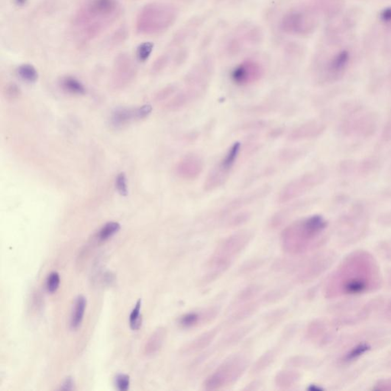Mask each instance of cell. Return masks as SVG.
<instances>
[{"mask_svg": "<svg viewBox=\"0 0 391 391\" xmlns=\"http://www.w3.org/2000/svg\"><path fill=\"white\" fill-rule=\"evenodd\" d=\"M380 281L379 267L375 258L367 252H356L347 257L330 277L325 297L364 294L378 288Z\"/></svg>", "mask_w": 391, "mask_h": 391, "instance_id": "obj_1", "label": "cell"}, {"mask_svg": "<svg viewBox=\"0 0 391 391\" xmlns=\"http://www.w3.org/2000/svg\"><path fill=\"white\" fill-rule=\"evenodd\" d=\"M121 13L118 0H86L74 14L71 32L78 43H89L110 29Z\"/></svg>", "mask_w": 391, "mask_h": 391, "instance_id": "obj_2", "label": "cell"}, {"mask_svg": "<svg viewBox=\"0 0 391 391\" xmlns=\"http://www.w3.org/2000/svg\"><path fill=\"white\" fill-rule=\"evenodd\" d=\"M326 227V221L319 215L295 221L282 232V249L291 255H301L315 249L320 244L319 238Z\"/></svg>", "mask_w": 391, "mask_h": 391, "instance_id": "obj_3", "label": "cell"}, {"mask_svg": "<svg viewBox=\"0 0 391 391\" xmlns=\"http://www.w3.org/2000/svg\"><path fill=\"white\" fill-rule=\"evenodd\" d=\"M253 238V233L242 230L222 240L210 257L202 284L207 285L222 275L233 264L237 256L246 249Z\"/></svg>", "mask_w": 391, "mask_h": 391, "instance_id": "obj_4", "label": "cell"}, {"mask_svg": "<svg viewBox=\"0 0 391 391\" xmlns=\"http://www.w3.org/2000/svg\"><path fill=\"white\" fill-rule=\"evenodd\" d=\"M178 16V10L169 3H149L141 8L137 15L135 28L142 35H156L166 32Z\"/></svg>", "mask_w": 391, "mask_h": 391, "instance_id": "obj_5", "label": "cell"}, {"mask_svg": "<svg viewBox=\"0 0 391 391\" xmlns=\"http://www.w3.org/2000/svg\"><path fill=\"white\" fill-rule=\"evenodd\" d=\"M249 359L242 354H235L225 360L205 379L203 387L207 390H216L235 384L247 370Z\"/></svg>", "mask_w": 391, "mask_h": 391, "instance_id": "obj_6", "label": "cell"}, {"mask_svg": "<svg viewBox=\"0 0 391 391\" xmlns=\"http://www.w3.org/2000/svg\"><path fill=\"white\" fill-rule=\"evenodd\" d=\"M241 144L235 142L227 151V153L210 171L204 183L205 191H213L222 187L230 177L235 162L239 155Z\"/></svg>", "mask_w": 391, "mask_h": 391, "instance_id": "obj_7", "label": "cell"}, {"mask_svg": "<svg viewBox=\"0 0 391 391\" xmlns=\"http://www.w3.org/2000/svg\"><path fill=\"white\" fill-rule=\"evenodd\" d=\"M322 180V174L319 172H311L303 174L290 181L283 187L278 196L280 203H286L306 194L314 188Z\"/></svg>", "mask_w": 391, "mask_h": 391, "instance_id": "obj_8", "label": "cell"}, {"mask_svg": "<svg viewBox=\"0 0 391 391\" xmlns=\"http://www.w3.org/2000/svg\"><path fill=\"white\" fill-rule=\"evenodd\" d=\"M137 75V66L133 59L127 54L117 56L113 65L111 84L115 90L127 87Z\"/></svg>", "mask_w": 391, "mask_h": 391, "instance_id": "obj_9", "label": "cell"}, {"mask_svg": "<svg viewBox=\"0 0 391 391\" xmlns=\"http://www.w3.org/2000/svg\"><path fill=\"white\" fill-rule=\"evenodd\" d=\"M315 20L306 11H291L283 17L281 28L291 35H306L313 30Z\"/></svg>", "mask_w": 391, "mask_h": 391, "instance_id": "obj_10", "label": "cell"}, {"mask_svg": "<svg viewBox=\"0 0 391 391\" xmlns=\"http://www.w3.org/2000/svg\"><path fill=\"white\" fill-rule=\"evenodd\" d=\"M333 262V256L330 254L319 253L310 258L300 269L296 277L300 283H307L317 278L328 269Z\"/></svg>", "mask_w": 391, "mask_h": 391, "instance_id": "obj_11", "label": "cell"}, {"mask_svg": "<svg viewBox=\"0 0 391 391\" xmlns=\"http://www.w3.org/2000/svg\"><path fill=\"white\" fill-rule=\"evenodd\" d=\"M264 74V69L258 62L246 60L240 64L232 72V79L238 86H249L259 80Z\"/></svg>", "mask_w": 391, "mask_h": 391, "instance_id": "obj_12", "label": "cell"}, {"mask_svg": "<svg viewBox=\"0 0 391 391\" xmlns=\"http://www.w3.org/2000/svg\"><path fill=\"white\" fill-rule=\"evenodd\" d=\"M203 167V160L201 157L196 154H189L182 157L177 163L176 174L183 180H194L200 175Z\"/></svg>", "mask_w": 391, "mask_h": 391, "instance_id": "obj_13", "label": "cell"}, {"mask_svg": "<svg viewBox=\"0 0 391 391\" xmlns=\"http://www.w3.org/2000/svg\"><path fill=\"white\" fill-rule=\"evenodd\" d=\"M219 308L218 306H212L207 308L201 312L188 313L183 315L179 319L180 326L185 328H193L201 324H205L211 322L216 319L219 313Z\"/></svg>", "mask_w": 391, "mask_h": 391, "instance_id": "obj_14", "label": "cell"}, {"mask_svg": "<svg viewBox=\"0 0 391 391\" xmlns=\"http://www.w3.org/2000/svg\"><path fill=\"white\" fill-rule=\"evenodd\" d=\"M219 331V328H215L199 335L194 340L190 342V343L185 347L183 352L185 354L191 355V354L196 353V352L205 349L211 345L212 342L216 339Z\"/></svg>", "mask_w": 391, "mask_h": 391, "instance_id": "obj_15", "label": "cell"}, {"mask_svg": "<svg viewBox=\"0 0 391 391\" xmlns=\"http://www.w3.org/2000/svg\"><path fill=\"white\" fill-rule=\"evenodd\" d=\"M323 130V126L316 121H311L306 124L301 125L292 131L289 135V138L292 141L313 138L320 134Z\"/></svg>", "mask_w": 391, "mask_h": 391, "instance_id": "obj_16", "label": "cell"}, {"mask_svg": "<svg viewBox=\"0 0 391 391\" xmlns=\"http://www.w3.org/2000/svg\"><path fill=\"white\" fill-rule=\"evenodd\" d=\"M300 378L301 375L300 372L294 369H286L277 372L274 382L279 388L286 390L294 387L300 381Z\"/></svg>", "mask_w": 391, "mask_h": 391, "instance_id": "obj_17", "label": "cell"}, {"mask_svg": "<svg viewBox=\"0 0 391 391\" xmlns=\"http://www.w3.org/2000/svg\"><path fill=\"white\" fill-rule=\"evenodd\" d=\"M258 308H259V304L257 302L243 305L229 317L227 324L228 325H234V324L245 320L246 319L252 316L254 313H256Z\"/></svg>", "mask_w": 391, "mask_h": 391, "instance_id": "obj_18", "label": "cell"}, {"mask_svg": "<svg viewBox=\"0 0 391 391\" xmlns=\"http://www.w3.org/2000/svg\"><path fill=\"white\" fill-rule=\"evenodd\" d=\"M253 325H244L227 334L221 341L222 347H231L241 342L253 330Z\"/></svg>", "mask_w": 391, "mask_h": 391, "instance_id": "obj_19", "label": "cell"}, {"mask_svg": "<svg viewBox=\"0 0 391 391\" xmlns=\"http://www.w3.org/2000/svg\"><path fill=\"white\" fill-rule=\"evenodd\" d=\"M132 119H135V110L128 108H118L112 113V126L116 129H121L129 124Z\"/></svg>", "mask_w": 391, "mask_h": 391, "instance_id": "obj_20", "label": "cell"}, {"mask_svg": "<svg viewBox=\"0 0 391 391\" xmlns=\"http://www.w3.org/2000/svg\"><path fill=\"white\" fill-rule=\"evenodd\" d=\"M350 60V53L347 50L338 52L330 60L328 71L333 74H339L346 69Z\"/></svg>", "mask_w": 391, "mask_h": 391, "instance_id": "obj_21", "label": "cell"}, {"mask_svg": "<svg viewBox=\"0 0 391 391\" xmlns=\"http://www.w3.org/2000/svg\"><path fill=\"white\" fill-rule=\"evenodd\" d=\"M87 307V299L84 296H78L74 302V309L71 317V328L77 330L84 319V313Z\"/></svg>", "mask_w": 391, "mask_h": 391, "instance_id": "obj_22", "label": "cell"}, {"mask_svg": "<svg viewBox=\"0 0 391 391\" xmlns=\"http://www.w3.org/2000/svg\"><path fill=\"white\" fill-rule=\"evenodd\" d=\"M277 355H278V348L269 350L265 353L263 354L257 360L256 362L254 364L253 367H252V370H251L252 375H258V374L265 371L274 362V360L277 358Z\"/></svg>", "mask_w": 391, "mask_h": 391, "instance_id": "obj_23", "label": "cell"}, {"mask_svg": "<svg viewBox=\"0 0 391 391\" xmlns=\"http://www.w3.org/2000/svg\"><path fill=\"white\" fill-rule=\"evenodd\" d=\"M167 332L164 328H157L151 336L146 347V353L149 355L157 353L161 348L166 338Z\"/></svg>", "mask_w": 391, "mask_h": 391, "instance_id": "obj_24", "label": "cell"}, {"mask_svg": "<svg viewBox=\"0 0 391 391\" xmlns=\"http://www.w3.org/2000/svg\"><path fill=\"white\" fill-rule=\"evenodd\" d=\"M262 291V287L258 284H250L244 287L239 294L237 295L235 299V303H247L248 301L255 299Z\"/></svg>", "mask_w": 391, "mask_h": 391, "instance_id": "obj_25", "label": "cell"}, {"mask_svg": "<svg viewBox=\"0 0 391 391\" xmlns=\"http://www.w3.org/2000/svg\"><path fill=\"white\" fill-rule=\"evenodd\" d=\"M119 223L116 222H107L99 230L97 234V238L99 241H105L110 239V238L116 235L120 230Z\"/></svg>", "mask_w": 391, "mask_h": 391, "instance_id": "obj_26", "label": "cell"}, {"mask_svg": "<svg viewBox=\"0 0 391 391\" xmlns=\"http://www.w3.org/2000/svg\"><path fill=\"white\" fill-rule=\"evenodd\" d=\"M325 323L322 320H315L308 325L306 330V337L311 340L321 337L325 333Z\"/></svg>", "mask_w": 391, "mask_h": 391, "instance_id": "obj_27", "label": "cell"}, {"mask_svg": "<svg viewBox=\"0 0 391 391\" xmlns=\"http://www.w3.org/2000/svg\"><path fill=\"white\" fill-rule=\"evenodd\" d=\"M288 292H289V290L285 286L275 288V289L272 290V291H269L267 294H264L262 297L261 301L267 303H276V302H278L279 300H281L282 299L284 298L287 295Z\"/></svg>", "mask_w": 391, "mask_h": 391, "instance_id": "obj_28", "label": "cell"}, {"mask_svg": "<svg viewBox=\"0 0 391 391\" xmlns=\"http://www.w3.org/2000/svg\"><path fill=\"white\" fill-rule=\"evenodd\" d=\"M62 87L65 90L73 94L84 95L86 93L85 87L77 79L72 77H66L62 81Z\"/></svg>", "mask_w": 391, "mask_h": 391, "instance_id": "obj_29", "label": "cell"}, {"mask_svg": "<svg viewBox=\"0 0 391 391\" xmlns=\"http://www.w3.org/2000/svg\"><path fill=\"white\" fill-rule=\"evenodd\" d=\"M371 346L368 343L366 342H361L358 345H355L349 352H347L346 355L344 356V361L348 362V361H354L359 358L361 355L365 353L366 352L370 349Z\"/></svg>", "mask_w": 391, "mask_h": 391, "instance_id": "obj_30", "label": "cell"}, {"mask_svg": "<svg viewBox=\"0 0 391 391\" xmlns=\"http://www.w3.org/2000/svg\"><path fill=\"white\" fill-rule=\"evenodd\" d=\"M141 308V300H138L135 307L132 310L130 316H129V324H130V327L132 330H138L141 327V322H142Z\"/></svg>", "mask_w": 391, "mask_h": 391, "instance_id": "obj_31", "label": "cell"}, {"mask_svg": "<svg viewBox=\"0 0 391 391\" xmlns=\"http://www.w3.org/2000/svg\"><path fill=\"white\" fill-rule=\"evenodd\" d=\"M18 74L22 78L29 83L35 82L38 79V73L36 70L30 65L22 66L18 70Z\"/></svg>", "mask_w": 391, "mask_h": 391, "instance_id": "obj_32", "label": "cell"}, {"mask_svg": "<svg viewBox=\"0 0 391 391\" xmlns=\"http://www.w3.org/2000/svg\"><path fill=\"white\" fill-rule=\"evenodd\" d=\"M60 275L57 272H51L48 275L46 280V289L48 293L53 294L56 292L60 286Z\"/></svg>", "mask_w": 391, "mask_h": 391, "instance_id": "obj_33", "label": "cell"}, {"mask_svg": "<svg viewBox=\"0 0 391 391\" xmlns=\"http://www.w3.org/2000/svg\"><path fill=\"white\" fill-rule=\"evenodd\" d=\"M4 96L8 100H15L21 96V90L15 84H9L5 88Z\"/></svg>", "mask_w": 391, "mask_h": 391, "instance_id": "obj_34", "label": "cell"}, {"mask_svg": "<svg viewBox=\"0 0 391 391\" xmlns=\"http://www.w3.org/2000/svg\"><path fill=\"white\" fill-rule=\"evenodd\" d=\"M116 188L121 196L128 195L127 179L124 173H120L116 179Z\"/></svg>", "mask_w": 391, "mask_h": 391, "instance_id": "obj_35", "label": "cell"}, {"mask_svg": "<svg viewBox=\"0 0 391 391\" xmlns=\"http://www.w3.org/2000/svg\"><path fill=\"white\" fill-rule=\"evenodd\" d=\"M286 313L287 311L286 309L276 310L269 313L265 319L269 324L276 323V322H280L283 317H285Z\"/></svg>", "mask_w": 391, "mask_h": 391, "instance_id": "obj_36", "label": "cell"}, {"mask_svg": "<svg viewBox=\"0 0 391 391\" xmlns=\"http://www.w3.org/2000/svg\"><path fill=\"white\" fill-rule=\"evenodd\" d=\"M116 387L120 391H127L130 385V378L126 375H118L115 379Z\"/></svg>", "mask_w": 391, "mask_h": 391, "instance_id": "obj_37", "label": "cell"}, {"mask_svg": "<svg viewBox=\"0 0 391 391\" xmlns=\"http://www.w3.org/2000/svg\"><path fill=\"white\" fill-rule=\"evenodd\" d=\"M175 91L176 88L174 86H169V87H165V88L160 90V91L155 95V100L157 101V102L165 100V99L169 98L170 96H172V95L175 93Z\"/></svg>", "mask_w": 391, "mask_h": 391, "instance_id": "obj_38", "label": "cell"}, {"mask_svg": "<svg viewBox=\"0 0 391 391\" xmlns=\"http://www.w3.org/2000/svg\"><path fill=\"white\" fill-rule=\"evenodd\" d=\"M263 264H264V261L261 259L249 261V262L244 264L242 267H241V272L242 274L250 273V272H253V271L257 270Z\"/></svg>", "mask_w": 391, "mask_h": 391, "instance_id": "obj_39", "label": "cell"}, {"mask_svg": "<svg viewBox=\"0 0 391 391\" xmlns=\"http://www.w3.org/2000/svg\"><path fill=\"white\" fill-rule=\"evenodd\" d=\"M249 218H250V216H249V213H240V214L233 216L229 221L228 225L231 227H238V225H242L244 222H247Z\"/></svg>", "mask_w": 391, "mask_h": 391, "instance_id": "obj_40", "label": "cell"}, {"mask_svg": "<svg viewBox=\"0 0 391 391\" xmlns=\"http://www.w3.org/2000/svg\"><path fill=\"white\" fill-rule=\"evenodd\" d=\"M309 362V359L303 356H295L290 358L286 362V365L289 367H301L306 365Z\"/></svg>", "mask_w": 391, "mask_h": 391, "instance_id": "obj_41", "label": "cell"}, {"mask_svg": "<svg viewBox=\"0 0 391 391\" xmlns=\"http://www.w3.org/2000/svg\"><path fill=\"white\" fill-rule=\"evenodd\" d=\"M152 111V106L149 105V104L142 106V107L135 110V119H144V118L148 117L151 114Z\"/></svg>", "mask_w": 391, "mask_h": 391, "instance_id": "obj_42", "label": "cell"}, {"mask_svg": "<svg viewBox=\"0 0 391 391\" xmlns=\"http://www.w3.org/2000/svg\"><path fill=\"white\" fill-rule=\"evenodd\" d=\"M296 330H297V328H296L295 325H289V326L286 327L281 336L282 342L284 343V342H288L290 339H292Z\"/></svg>", "mask_w": 391, "mask_h": 391, "instance_id": "obj_43", "label": "cell"}, {"mask_svg": "<svg viewBox=\"0 0 391 391\" xmlns=\"http://www.w3.org/2000/svg\"><path fill=\"white\" fill-rule=\"evenodd\" d=\"M379 18L383 23H390L391 22V6L383 9L379 14Z\"/></svg>", "mask_w": 391, "mask_h": 391, "instance_id": "obj_44", "label": "cell"}, {"mask_svg": "<svg viewBox=\"0 0 391 391\" xmlns=\"http://www.w3.org/2000/svg\"><path fill=\"white\" fill-rule=\"evenodd\" d=\"M74 389V381L71 377H68L60 385V390H72Z\"/></svg>", "mask_w": 391, "mask_h": 391, "instance_id": "obj_45", "label": "cell"}, {"mask_svg": "<svg viewBox=\"0 0 391 391\" xmlns=\"http://www.w3.org/2000/svg\"><path fill=\"white\" fill-rule=\"evenodd\" d=\"M376 390H391V380L381 381L377 385Z\"/></svg>", "mask_w": 391, "mask_h": 391, "instance_id": "obj_46", "label": "cell"}, {"mask_svg": "<svg viewBox=\"0 0 391 391\" xmlns=\"http://www.w3.org/2000/svg\"><path fill=\"white\" fill-rule=\"evenodd\" d=\"M254 196H249V198H245V199H243V202H245L246 200H248V199H253ZM241 202H237L236 203L234 204V207H238V205H241Z\"/></svg>", "mask_w": 391, "mask_h": 391, "instance_id": "obj_47", "label": "cell"}, {"mask_svg": "<svg viewBox=\"0 0 391 391\" xmlns=\"http://www.w3.org/2000/svg\"><path fill=\"white\" fill-rule=\"evenodd\" d=\"M389 314H390V317L391 319V303L390 304V306H389V311H388Z\"/></svg>", "mask_w": 391, "mask_h": 391, "instance_id": "obj_48", "label": "cell"}]
</instances>
